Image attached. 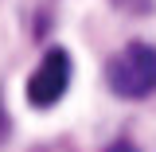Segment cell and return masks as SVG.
<instances>
[{
    "label": "cell",
    "instance_id": "obj_1",
    "mask_svg": "<svg viewBox=\"0 0 156 152\" xmlns=\"http://www.w3.org/2000/svg\"><path fill=\"white\" fill-rule=\"evenodd\" d=\"M105 82L117 97H148L156 90V47L152 43H129L117 51L105 66Z\"/></svg>",
    "mask_w": 156,
    "mask_h": 152
},
{
    "label": "cell",
    "instance_id": "obj_2",
    "mask_svg": "<svg viewBox=\"0 0 156 152\" xmlns=\"http://www.w3.org/2000/svg\"><path fill=\"white\" fill-rule=\"evenodd\" d=\"M66 86H70V58H66V51L55 47V51L43 55V62L27 78V101L35 109H51L58 97L66 94Z\"/></svg>",
    "mask_w": 156,
    "mask_h": 152
},
{
    "label": "cell",
    "instance_id": "obj_3",
    "mask_svg": "<svg viewBox=\"0 0 156 152\" xmlns=\"http://www.w3.org/2000/svg\"><path fill=\"white\" fill-rule=\"evenodd\" d=\"M113 4L129 8V12H148V8H152V0H113Z\"/></svg>",
    "mask_w": 156,
    "mask_h": 152
},
{
    "label": "cell",
    "instance_id": "obj_4",
    "mask_svg": "<svg viewBox=\"0 0 156 152\" xmlns=\"http://www.w3.org/2000/svg\"><path fill=\"white\" fill-rule=\"evenodd\" d=\"M105 152H136V148H133V144H129V140H113V144H109V148H105Z\"/></svg>",
    "mask_w": 156,
    "mask_h": 152
}]
</instances>
